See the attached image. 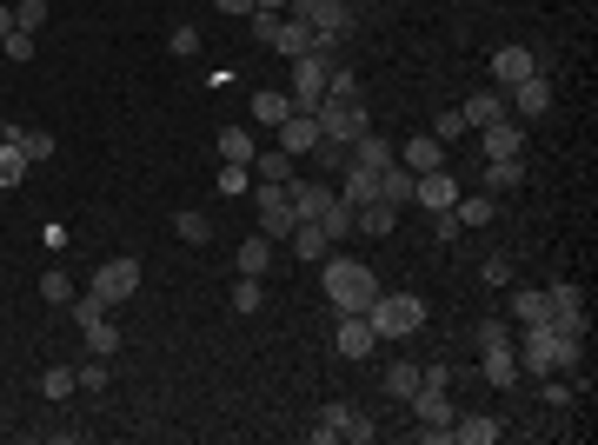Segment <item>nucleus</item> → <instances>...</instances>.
I'll use <instances>...</instances> for the list:
<instances>
[{"label":"nucleus","instance_id":"nucleus-1","mask_svg":"<svg viewBox=\"0 0 598 445\" xmlns=\"http://www.w3.org/2000/svg\"><path fill=\"white\" fill-rule=\"evenodd\" d=\"M512 359H519V372H532V379H545V372H579L585 366V339L559 333L552 319H545V326H519Z\"/></svg>","mask_w":598,"mask_h":445},{"label":"nucleus","instance_id":"nucleus-2","mask_svg":"<svg viewBox=\"0 0 598 445\" xmlns=\"http://www.w3.org/2000/svg\"><path fill=\"white\" fill-rule=\"evenodd\" d=\"M326 299H333V313H366L379 299V279H373V266H359V260H333L326 253Z\"/></svg>","mask_w":598,"mask_h":445},{"label":"nucleus","instance_id":"nucleus-3","mask_svg":"<svg viewBox=\"0 0 598 445\" xmlns=\"http://www.w3.org/2000/svg\"><path fill=\"white\" fill-rule=\"evenodd\" d=\"M366 319H373L379 339H412L419 326H426V299L419 293H379L373 306H366Z\"/></svg>","mask_w":598,"mask_h":445},{"label":"nucleus","instance_id":"nucleus-4","mask_svg":"<svg viewBox=\"0 0 598 445\" xmlns=\"http://www.w3.org/2000/svg\"><path fill=\"white\" fill-rule=\"evenodd\" d=\"M293 7V20H306L313 34H326V40H346L359 27V14H353V0H286Z\"/></svg>","mask_w":598,"mask_h":445},{"label":"nucleus","instance_id":"nucleus-5","mask_svg":"<svg viewBox=\"0 0 598 445\" xmlns=\"http://www.w3.org/2000/svg\"><path fill=\"white\" fill-rule=\"evenodd\" d=\"M313 120H319V140H339V147H353L359 133H373V113L366 107H339V100H319Z\"/></svg>","mask_w":598,"mask_h":445},{"label":"nucleus","instance_id":"nucleus-6","mask_svg":"<svg viewBox=\"0 0 598 445\" xmlns=\"http://www.w3.org/2000/svg\"><path fill=\"white\" fill-rule=\"evenodd\" d=\"M412 412H419V439H426V445H446V439H452V419H459V406H452L446 392L419 386V392H412Z\"/></svg>","mask_w":598,"mask_h":445},{"label":"nucleus","instance_id":"nucleus-7","mask_svg":"<svg viewBox=\"0 0 598 445\" xmlns=\"http://www.w3.org/2000/svg\"><path fill=\"white\" fill-rule=\"evenodd\" d=\"M133 293H140V260H133V253H120V260H107L94 273V299H107V313H113V306H127Z\"/></svg>","mask_w":598,"mask_h":445},{"label":"nucleus","instance_id":"nucleus-8","mask_svg":"<svg viewBox=\"0 0 598 445\" xmlns=\"http://www.w3.org/2000/svg\"><path fill=\"white\" fill-rule=\"evenodd\" d=\"M326 74H333V60H326V54H299L293 60V93H286V100H293L299 113H313L319 100H326Z\"/></svg>","mask_w":598,"mask_h":445},{"label":"nucleus","instance_id":"nucleus-9","mask_svg":"<svg viewBox=\"0 0 598 445\" xmlns=\"http://www.w3.org/2000/svg\"><path fill=\"white\" fill-rule=\"evenodd\" d=\"M293 226H299V213H293V200H286V186L260 180V233L266 240H293Z\"/></svg>","mask_w":598,"mask_h":445},{"label":"nucleus","instance_id":"nucleus-10","mask_svg":"<svg viewBox=\"0 0 598 445\" xmlns=\"http://www.w3.org/2000/svg\"><path fill=\"white\" fill-rule=\"evenodd\" d=\"M505 107H512V120H525V127L545 120V113H552V80L532 74V80H519V87H505Z\"/></svg>","mask_w":598,"mask_h":445},{"label":"nucleus","instance_id":"nucleus-11","mask_svg":"<svg viewBox=\"0 0 598 445\" xmlns=\"http://www.w3.org/2000/svg\"><path fill=\"white\" fill-rule=\"evenodd\" d=\"M519 147H525V120H492V127H479V153L486 160H519Z\"/></svg>","mask_w":598,"mask_h":445},{"label":"nucleus","instance_id":"nucleus-12","mask_svg":"<svg viewBox=\"0 0 598 445\" xmlns=\"http://www.w3.org/2000/svg\"><path fill=\"white\" fill-rule=\"evenodd\" d=\"M373 319H366V313H339V333H333V353L339 359H366V353H373Z\"/></svg>","mask_w":598,"mask_h":445},{"label":"nucleus","instance_id":"nucleus-13","mask_svg":"<svg viewBox=\"0 0 598 445\" xmlns=\"http://www.w3.org/2000/svg\"><path fill=\"white\" fill-rule=\"evenodd\" d=\"M532 74H545V60L532 54V47H499V54H492V80H499V87H519V80H532Z\"/></svg>","mask_w":598,"mask_h":445},{"label":"nucleus","instance_id":"nucleus-14","mask_svg":"<svg viewBox=\"0 0 598 445\" xmlns=\"http://www.w3.org/2000/svg\"><path fill=\"white\" fill-rule=\"evenodd\" d=\"M452 200H459V180H452L446 167L419 173V186H412V206H426V213H452Z\"/></svg>","mask_w":598,"mask_h":445},{"label":"nucleus","instance_id":"nucleus-15","mask_svg":"<svg viewBox=\"0 0 598 445\" xmlns=\"http://www.w3.org/2000/svg\"><path fill=\"white\" fill-rule=\"evenodd\" d=\"M286 200H293V213H299V220H319V213H326V206H333L339 193H333V186L299 180V173H293V180H286Z\"/></svg>","mask_w":598,"mask_h":445},{"label":"nucleus","instance_id":"nucleus-16","mask_svg":"<svg viewBox=\"0 0 598 445\" xmlns=\"http://www.w3.org/2000/svg\"><path fill=\"white\" fill-rule=\"evenodd\" d=\"M246 113H253V127H273V133H280L286 127V120H293V100H286V93H273V87H260V93H253V100H246Z\"/></svg>","mask_w":598,"mask_h":445},{"label":"nucleus","instance_id":"nucleus-17","mask_svg":"<svg viewBox=\"0 0 598 445\" xmlns=\"http://www.w3.org/2000/svg\"><path fill=\"white\" fill-rule=\"evenodd\" d=\"M399 160V147L386 140V133H359L353 140V167H366V173H386Z\"/></svg>","mask_w":598,"mask_h":445},{"label":"nucleus","instance_id":"nucleus-18","mask_svg":"<svg viewBox=\"0 0 598 445\" xmlns=\"http://www.w3.org/2000/svg\"><path fill=\"white\" fill-rule=\"evenodd\" d=\"M313 147H319V120H313V113H293V120L280 127V153H293V160H306Z\"/></svg>","mask_w":598,"mask_h":445},{"label":"nucleus","instance_id":"nucleus-19","mask_svg":"<svg viewBox=\"0 0 598 445\" xmlns=\"http://www.w3.org/2000/svg\"><path fill=\"white\" fill-rule=\"evenodd\" d=\"M459 113H466V127H492V120H505L512 107H505V87H479Z\"/></svg>","mask_w":598,"mask_h":445},{"label":"nucleus","instance_id":"nucleus-20","mask_svg":"<svg viewBox=\"0 0 598 445\" xmlns=\"http://www.w3.org/2000/svg\"><path fill=\"white\" fill-rule=\"evenodd\" d=\"M399 167H412V173H432V167H446V147H439L432 133H412L406 147H399Z\"/></svg>","mask_w":598,"mask_h":445},{"label":"nucleus","instance_id":"nucleus-21","mask_svg":"<svg viewBox=\"0 0 598 445\" xmlns=\"http://www.w3.org/2000/svg\"><path fill=\"white\" fill-rule=\"evenodd\" d=\"M393 226H399V206H386V200L353 213V233H366V240H393Z\"/></svg>","mask_w":598,"mask_h":445},{"label":"nucleus","instance_id":"nucleus-22","mask_svg":"<svg viewBox=\"0 0 598 445\" xmlns=\"http://www.w3.org/2000/svg\"><path fill=\"white\" fill-rule=\"evenodd\" d=\"M339 200L353 206V213H359V206H373V200H379V173H366V167H346V173H339Z\"/></svg>","mask_w":598,"mask_h":445},{"label":"nucleus","instance_id":"nucleus-23","mask_svg":"<svg viewBox=\"0 0 598 445\" xmlns=\"http://www.w3.org/2000/svg\"><path fill=\"white\" fill-rule=\"evenodd\" d=\"M512 186H525V160H486V173H479V193H512Z\"/></svg>","mask_w":598,"mask_h":445},{"label":"nucleus","instance_id":"nucleus-24","mask_svg":"<svg viewBox=\"0 0 598 445\" xmlns=\"http://www.w3.org/2000/svg\"><path fill=\"white\" fill-rule=\"evenodd\" d=\"M452 220L459 226H492L499 220V200H492V193H459V200H452Z\"/></svg>","mask_w":598,"mask_h":445},{"label":"nucleus","instance_id":"nucleus-25","mask_svg":"<svg viewBox=\"0 0 598 445\" xmlns=\"http://www.w3.org/2000/svg\"><path fill=\"white\" fill-rule=\"evenodd\" d=\"M505 432V419H492V412H472V419H452V439L459 445H492Z\"/></svg>","mask_w":598,"mask_h":445},{"label":"nucleus","instance_id":"nucleus-26","mask_svg":"<svg viewBox=\"0 0 598 445\" xmlns=\"http://www.w3.org/2000/svg\"><path fill=\"white\" fill-rule=\"evenodd\" d=\"M233 266H240L246 279H266V266H273V240H266V233H253V240H240V253H233Z\"/></svg>","mask_w":598,"mask_h":445},{"label":"nucleus","instance_id":"nucleus-27","mask_svg":"<svg viewBox=\"0 0 598 445\" xmlns=\"http://www.w3.org/2000/svg\"><path fill=\"white\" fill-rule=\"evenodd\" d=\"M412 186H419V173L393 160V167L379 173V200H386V206H412Z\"/></svg>","mask_w":598,"mask_h":445},{"label":"nucleus","instance_id":"nucleus-28","mask_svg":"<svg viewBox=\"0 0 598 445\" xmlns=\"http://www.w3.org/2000/svg\"><path fill=\"white\" fill-rule=\"evenodd\" d=\"M512 319H519V326H545V319H552L539 286H512Z\"/></svg>","mask_w":598,"mask_h":445},{"label":"nucleus","instance_id":"nucleus-29","mask_svg":"<svg viewBox=\"0 0 598 445\" xmlns=\"http://www.w3.org/2000/svg\"><path fill=\"white\" fill-rule=\"evenodd\" d=\"M486 386H519V359H512V346H486Z\"/></svg>","mask_w":598,"mask_h":445},{"label":"nucleus","instance_id":"nucleus-30","mask_svg":"<svg viewBox=\"0 0 598 445\" xmlns=\"http://www.w3.org/2000/svg\"><path fill=\"white\" fill-rule=\"evenodd\" d=\"M346 419H353V406H346V399H333V406H319V419H313V432H306V439H313V445H333Z\"/></svg>","mask_w":598,"mask_h":445},{"label":"nucleus","instance_id":"nucleus-31","mask_svg":"<svg viewBox=\"0 0 598 445\" xmlns=\"http://www.w3.org/2000/svg\"><path fill=\"white\" fill-rule=\"evenodd\" d=\"M273 54H286V60H299V54H313V27H306V20H293V14H286V27H280V40H273Z\"/></svg>","mask_w":598,"mask_h":445},{"label":"nucleus","instance_id":"nucleus-32","mask_svg":"<svg viewBox=\"0 0 598 445\" xmlns=\"http://www.w3.org/2000/svg\"><path fill=\"white\" fill-rule=\"evenodd\" d=\"M7 140H14L27 160H54V133L47 127H7Z\"/></svg>","mask_w":598,"mask_h":445},{"label":"nucleus","instance_id":"nucleus-33","mask_svg":"<svg viewBox=\"0 0 598 445\" xmlns=\"http://www.w3.org/2000/svg\"><path fill=\"white\" fill-rule=\"evenodd\" d=\"M293 253H299V260H326V253H333V240L319 233V220H299V226H293Z\"/></svg>","mask_w":598,"mask_h":445},{"label":"nucleus","instance_id":"nucleus-34","mask_svg":"<svg viewBox=\"0 0 598 445\" xmlns=\"http://www.w3.org/2000/svg\"><path fill=\"white\" fill-rule=\"evenodd\" d=\"M545 306H552V319H572V313H585V286L559 279V286H545Z\"/></svg>","mask_w":598,"mask_h":445},{"label":"nucleus","instance_id":"nucleus-35","mask_svg":"<svg viewBox=\"0 0 598 445\" xmlns=\"http://www.w3.org/2000/svg\"><path fill=\"white\" fill-rule=\"evenodd\" d=\"M80 333H87V353H100V359H113V353H120V326H113L107 313H100V319H87Z\"/></svg>","mask_w":598,"mask_h":445},{"label":"nucleus","instance_id":"nucleus-36","mask_svg":"<svg viewBox=\"0 0 598 445\" xmlns=\"http://www.w3.org/2000/svg\"><path fill=\"white\" fill-rule=\"evenodd\" d=\"M253 153H260V140H253L246 127H226V133H220V160H240V167H253Z\"/></svg>","mask_w":598,"mask_h":445},{"label":"nucleus","instance_id":"nucleus-37","mask_svg":"<svg viewBox=\"0 0 598 445\" xmlns=\"http://www.w3.org/2000/svg\"><path fill=\"white\" fill-rule=\"evenodd\" d=\"M173 233H180L187 246H206V240H213V220L193 213V206H180V213H173Z\"/></svg>","mask_w":598,"mask_h":445},{"label":"nucleus","instance_id":"nucleus-38","mask_svg":"<svg viewBox=\"0 0 598 445\" xmlns=\"http://www.w3.org/2000/svg\"><path fill=\"white\" fill-rule=\"evenodd\" d=\"M27 167H34V160H27V153H20L14 140H0V193H7V186H20V180H27Z\"/></svg>","mask_w":598,"mask_h":445},{"label":"nucleus","instance_id":"nucleus-39","mask_svg":"<svg viewBox=\"0 0 598 445\" xmlns=\"http://www.w3.org/2000/svg\"><path fill=\"white\" fill-rule=\"evenodd\" d=\"M319 233H326V240H346V233H353V206H346V200H333V206H326V213H319Z\"/></svg>","mask_w":598,"mask_h":445},{"label":"nucleus","instance_id":"nucleus-40","mask_svg":"<svg viewBox=\"0 0 598 445\" xmlns=\"http://www.w3.org/2000/svg\"><path fill=\"white\" fill-rule=\"evenodd\" d=\"M40 299H47V306H74V279L60 273V266H47V273H40Z\"/></svg>","mask_w":598,"mask_h":445},{"label":"nucleus","instance_id":"nucleus-41","mask_svg":"<svg viewBox=\"0 0 598 445\" xmlns=\"http://www.w3.org/2000/svg\"><path fill=\"white\" fill-rule=\"evenodd\" d=\"M306 160H319V173H346V167H353V147H339V140H319Z\"/></svg>","mask_w":598,"mask_h":445},{"label":"nucleus","instance_id":"nucleus-42","mask_svg":"<svg viewBox=\"0 0 598 445\" xmlns=\"http://www.w3.org/2000/svg\"><path fill=\"white\" fill-rule=\"evenodd\" d=\"M253 173L273 180V186H286V180H293V153H253Z\"/></svg>","mask_w":598,"mask_h":445},{"label":"nucleus","instance_id":"nucleus-43","mask_svg":"<svg viewBox=\"0 0 598 445\" xmlns=\"http://www.w3.org/2000/svg\"><path fill=\"white\" fill-rule=\"evenodd\" d=\"M246 27H253V40H260V47H273V40H280V27H286V14H273V7H253V14H246Z\"/></svg>","mask_w":598,"mask_h":445},{"label":"nucleus","instance_id":"nucleus-44","mask_svg":"<svg viewBox=\"0 0 598 445\" xmlns=\"http://www.w3.org/2000/svg\"><path fill=\"white\" fill-rule=\"evenodd\" d=\"M326 100H339V107H359V74L333 67V74H326Z\"/></svg>","mask_w":598,"mask_h":445},{"label":"nucleus","instance_id":"nucleus-45","mask_svg":"<svg viewBox=\"0 0 598 445\" xmlns=\"http://www.w3.org/2000/svg\"><path fill=\"white\" fill-rule=\"evenodd\" d=\"M386 392H393V399H412V392H419V366H412V359L386 366Z\"/></svg>","mask_w":598,"mask_h":445},{"label":"nucleus","instance_id":"nucleus-46","mask_svg":"<svg viewBox=\"0 0 598 445\" xmlns=\"http://www.w3.org/2000/svg\"><path fill=\"white\" fill-rule=\"evenodd\" d=\"M40 392H47V399H67V392H80L74 366H47V372H40Z\"/></svg>","mask_w":598,"mask_h":445},{"label":"nucleus","instance_id":"nucleus-47","mask_svg":"<svg viewBox=\"0 0 598 445\" xmlns=\"http://www.w3.org/2000/svg\"><path fill=\"white\" fill-rule=\"evenodd\" d=\"M74 379H80V392H107L113 372H107V359H100V353H87V366H74Z\"/></svg>","mask_w":598,"mask_h":445},{"label":"nucleus","instance_id":"nucleus-48","mask_svg":"<svg viewBox=\"0 0 598 445\" xmlns=\"http://www.w3.org/2000/svg\"><path fill=\"white\" fill-rule=\"evenodd\" d=\"M0 54H7V60H34V54H40V34H27V27H14V34L0 40Z\"/></svg>","mask_w":598,"mask_h":445},{"label":"nucleus","instance_id":"nucleus-49","mask_svg":"<svg viewBox=\"0 0 598 445\" xmlns=\"http://www.w3.org/2000/svg\"><path fill=\"white\" fill-rule=\"evenodd\" d=\"M459 133H466V113H459V107H446L439 120H432V140H439V147H452Z\"/></svg>","mask_w":598,"mask_h":445},{"label":"nucleus","instance_id":"nucleus-50","mask_svg":"<svg viewBox=\"0 0 598 445\" xmlns=\"http://www.w3.org/2000/svg\"><path fill=\"white\" fill-rule=\"evenodd\" d=\"M14 27L40 34V27H47V0H14Z\"/></svg>","mask_w":598,"mask_h":445},{"label":"nucleus","instance_id":"nucleus-51","mask_svg":"<svg viewBox=\"0 0 598 445\" xmlns=\"http://www.w3.org/2000/svg\"><path fill=\"white\" fill-rule=\"evenodd\" d=\"M167 47H173V60H193V54H200V27H187V20H180V27L167 34Z\"/></svg>","mask_w":598,"mask_h":445},{"label":"nucleus","instance_id":"nucleus-52","mask_svg":"<svg viewBox=\"0 0 598 445\" xmlns=\"http://www.w3.org/2000/svg\"><path fill=\"white\" fill-rule=\"evenodd\" d=\"M260 299H266V293H260V279H246V273H240V286H233V313H260Z\"/></svg>","mask_w":598,"mask_h":445},{"label":"nucleus","instance_id":"nucleus-53","mask_svg":"<svg viewBox=\"0 0 598 445\" xmlns=\"http://www.w3.org/2000/svg\"><path fill=\"white\" fill-rule=\"evenodd\" d=\"M246 186H253V167L226 160V167H220V193H246Z\"/></svg>","mask_w":598,"mask_h":445},{"label":"nucleus","instance_id":"nucleus-54","mask_svg":"<svg viewBox=\"0 0 598 445\" xmlns=\"http://www.w3.org/2000/svg\"><path fill=\"white\" fill-rule=\"evenodd\" d=\"M373 419H366V412H353V419H346V426H339V439H353V445H373Z\"/></svg>","mask_w":598,"mask_h":445},{"label":"nucleus","instance_id":"nucleus-55","mask_svg":"<svg viewBox=\"0 0 598 445\" xmlns=\"http://www.w3.org/2000/svg\"><path fill=\"white\" fill-rule=\"evenodd\" d=\"M486 346H512V326H505V319H486V326H479V353H486Z\"/></svg>","mask_w":598,"mask_h":445},{"label":"nucleus","instance_id":"nucleus-56","mask_svg":"<svg viewBox=\"0 0 598 445\" xmlns=\"http://www.w3.org/2000/svg\"><path fill=\"white\" fill-rule=\"evenodd\" d=\"M100 313H107V299H94V293H74V319H80V326H87V319H100Z\"/></svg>","mask_w":598,"mask_h":445},{"label":"nucleus","instance_id":"nucleus-57","mask_svg":"<svg viewBox=\"0 0 598 445\" xmlns=\"http://www.w3.org/2000/svg\"><path fill=\"white\" fill-rule=\"evenodd\" d=\"M419 386H432V392H446V386H452V366H419Z\"/></svg>","mask_w":598,"mask_h":445},{"label":"nucleus","instance_id":"nucleus-58","mask_svg":"<svg viewBox=\"0 0 598 445\" xmlns=\"http://www.w3.org/2000/svg\"><path fill=\"white\" fill-rule=\"evenodd\" d=\"M479 273H486V279H492V286H505V279H512V260H505V253H492V260H486V266H479Z\"/></svg>","mask_w":598,"mask_h":445},{"label":"nucleus","instance_id":"nucleus-59","mask_svg":"<svg viewBox=\"0 0 598 445\" xmlns=\"http://www.w3.org/2000/svg\"><path fill=\"white\" fill-rule=\"evenodd\" d=\"M213 7H220V14H233V20H246L253 7H260V0H213Z\"/></svg>","mask_w":598,"mask_h":445},{"label":"nucleus","instance_id":"nucleus-60","mask_svg":"<svg viewBox=\"0 0 598 445\" xmlns=\"http://www.w3.org/2000/svg\"><path fill=\"white\" fill-rule=\"evenodd\" d=\"M14 34V0H0V40Z\"/></svg>","mask_w":598,"mask_h":445},{"label":"nucleus","instance_id":"nucleus-61","mask_svg":"<svg viewBox=\"0 0 598 445\" xmlns=\"http://www.w3.org/2000/svg\"><path fill=\"white\" fill-rule=\"evenodd\" d=\"M260 7H273V14H280V7H286V0H260Z\"/></svg>","mask_w":598,"mask_h":445},{"label":"nucleus","instance_id":"nucleus-62","mask_svg":"<svg viewBox=\"0 0 598 445\" xmlns=\"http://www.w3.org/2000/svg\"><path fill=\"white\" fill-rule=\"evenodd\" d=\"M0 140H7V127H0Z\"/></svg>","mask_w":598,"mask_h":445}]
</instances>
